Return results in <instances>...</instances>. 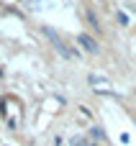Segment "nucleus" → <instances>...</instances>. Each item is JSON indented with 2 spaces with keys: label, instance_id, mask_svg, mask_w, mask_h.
Masks as SVG:
<instances>
[{
  "label": "nucleus",
  "instance_id": "nucleus-2",
  "mask_svg": "<svg viewBox=\"0 0 136 146\" xmlns=\"http://www.w3.org/2000/svg\"><path fill=\"white\" fill-rule=\"evenodd\" d=\"M77 41H80V46H82L85 51H90V54H98V51H100L98 41H95V38H90L87 33H80V36H77Z\"/></svg>",
  "mask_w": 136,
  "mask_h": 146
},
{
  "label": "nucleus",
  "instance_id": "nucleus-3",
  "mask_svg": "<svg viewBox=\"0 0 136 146\" xmlns=\"http://www.w3.org/2000/svg\"><path fill=\"white\" fill-rule=\"evenodd\" d=\"M85 18H87V23L93 26V31H100V28H103V26H100V21H98V15H95L93 10H87V13H85Z\"/></svg>",
  "mask_w": 136,
  "mask_h": 146
},
{
  "label": "nucleus",
  "instance_id": "nucleus-1",
  "mask_svg": "<svg viewBox=\"0 0 136 146\" xmlns=\"http://www.w3.org/2000/svg\"><path fill=\"white\" fill-rule=\"evenodd\" d=\"M44 33H46V38H51V44L57 46V51H59L62 56H75V54H72V51L67 49V44H64V41L59 38V33H57L54 28H49V26H46V28H44Z\"/></svg>",
  "mask_w": 136,
  "mask_h": 146
}]
</instances>
